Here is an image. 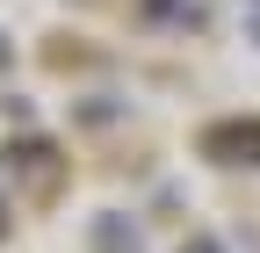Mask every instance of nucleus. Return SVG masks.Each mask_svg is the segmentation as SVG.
Instances as JSON below:
<instances>
[{"label":"nucleus","mask_w":260,"mask_h":253,"mask_svg":"<svg viewBox=\"0 0 260 253\" xmlns=\"http://www.w3.org/2000/svg\"><path fill=\"white\" fill-rule=\"evenodd\" d=\"M203 152H210V160L253 152V167H260V123H217V131H203Z\"/></svg>","instance_id":"1"}]
</instances>
